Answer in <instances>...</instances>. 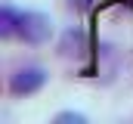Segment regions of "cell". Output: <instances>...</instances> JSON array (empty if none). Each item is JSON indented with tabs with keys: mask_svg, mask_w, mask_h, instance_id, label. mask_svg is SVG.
Masks as SVG:
<instances>
[{
	"mask_svg": "<svg viewBox=\"0 0 133 124\" xmlns=\"http://www.w3.org/2000/svg\"><path fill=\"white\" fill-rule=\"evenodd\" d=\"M43 84H46V71L37 68V65H25V68H19V71L9 78V93H12V96H31V93H37Z\"/></svg>",
	"mask_w": 133,
	"mask_h": 124,
	"instance_id": "obj_1",
	"label": "cell"
},
{
	"mask_svg": "<svg viewBox=\"0 0 133 124\" xmlns=\"http://www.w3.org/2000/svg\"><path fill=\"white\" fill-rule=\"evenodd\" d=\"M50 34H53V22L43 13H22V19H19V37L25 44H43Z\"/></svg>",
	"mask_w": 133,
	"mask_h": 124,
	"instance_id": "obj_2",
	"label": "cell"
},
{
	"mask_svg": "<svg viewBox=\"0 0 133 124\" xmlns=\"http://www.w3.org/2000/svg\"><path fill=\"white\" fill-rule=\"evenodd\" d=\"M19 19H22V13H16L12 6H3V9H0V34H3V37L19 34Z\"/></svg>",
	"mask_w": 133,
	"mask_h": 124,
	"instance_id": "obj_3",
	"label": "cell"
},
{
	"mask_svg": "<svg viewBox=\"0 0 133 124\" xmlns=\"http://www.w3.org/2000/svg\"><path fill=\"white\" fill-rule=\"evenodd\" d=\"M56 121H74V124H84V115H74V112H62V115H56Z\"/></svg>",
	"mask_w": 133,
	"mask_h": 124,
	"instance_id": "obj_4",
	"label": "cell"
}]
</instances>
